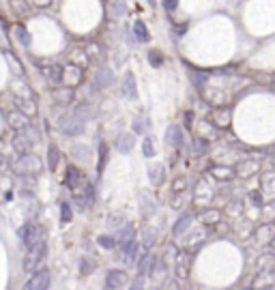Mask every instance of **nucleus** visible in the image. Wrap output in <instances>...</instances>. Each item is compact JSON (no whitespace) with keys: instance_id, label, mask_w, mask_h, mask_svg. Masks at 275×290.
Listing matches in <instances>:
<instances>
[{"instance_id":"nucleus-31","label":"nucleus","mask_w":275,"mask_h":290,"mask_svg":"<svg viewBox=\"0 0 275 290\" xmlns=\"http://www.w3.org/2000/svg\"><path fill=\"white\" fill-rule=\"evenodd\" d=\"M13 37H16V41L20 43L22 48H30L32 46V37H30V32L26 30L24 24H16V26H13Z\"/></svg>"},{"instance_id":"nucleus-1","label":"nucleus","mask_w":275,"mask_h":290,"mask_svg":"<svg viewBox=\"0 0 275 290\" xmlns=\"http://www.w3.org/2000/svg\"><path fill=\"white\" fill-rule=\"evenodd\" d=\"M90 118H92L90 104H78V106H74L71 110H67L58 118V129L64 136L76 138V136H80L84 132L86 122H88Z\"/></svg>"},{"instance_id":"nucleus-26","label":"nucleus","mask_w":275,"mask_h":290,"mask_svg":"<svg viewBox=\"0 0 275 290\" xmlns=\"http://www.w3.org/2000/svg\"><path fill=\"white\" fill-rule=\"evenodd\" d=\"M62 71H64V67H60V64H48V67H43L46 80L50 84H54V86L62 84Z\"/></svg>"},{"instance_id":"nucleus-14","label":"nucleus","mask_w":275,"mask_h":290,"mask_svg":"<svg viewBox=\"0 0 275 290\" xmlns=\"http://www.w3.org/2000/svg\"><path fill=\"white\" fill-rule=\"evenodd\" d=\"M120 90L127 99H138V82L134 71H125L120 78Z\"/></svg>"},{"instance_id":"nucleus-22","label":"nucleus","mask_w":275,"mask_h":290,"mask_svg":"<svg viewBox=\"0 0 275 290\" xmlns=\"http://www.w3.org/2000/svg\"><path fill=\"white\" fill-rule=\"evenodd\" d=\"M138 202H140V215L146 220V217H150L155 213V198L150 196L148 192H140V196H138Z\"/></svg>"},{"instance_id":"nucleus-58","label":"nucleus","mask_w":275,"mask_h":290,"mask_svg":"<svg viewBox=\"0 0 275 290\" xmlns=\"http://www.w3.org/2000/svg\"><path fill=\"white\" fill-rule=\"evenodd\" d=\"M164 290H180V284H178L176 280H170V282H166Z\"/></svg>"},{"instance_id":"nucleus-46","label":"nucleus","mask_w":275,"mask_h":290,"mask_svg":"<svg viewBox=\"0 0 275 290\" xmlns=\"http://www.w3.org/2000/svg\"><path fill=\"white\" fill-rule=\"evenodd\" d=\"M194 150H196L198 155H204L208 150V140H206V138H200V136L194 138Z\"/></svg>"},{"instance_id":"nucleus-25","label":"nucleus","mask_w":275,"mask_h":290,"mask_svg":"<svg viewBox=\"0 0 275 290\" xmlns=\"http://www.w3.org/2000/svg\"><path fill=\"white\" fill-rule=\"evenodd\" d=\"M166 142H168V146L172 148H180L185 142V136H183V129L178 125H170L168 132H166Z\"/></svg>"},{"instance_id":"nucleus-8","label":"nucleus","mask_w":275,"mask_h":290,"mask_svg":"<svg viewBox=\"0 0 275 290\" xmlns=\"http://www.w3.org/2000/svg\"><path fill=\"white\" fill-rule=\"evenodd\" d=\"M211 120L217 129H228L232 122V108L228 106H215L211 112Z\"/></svg>"},{"instance_id":"nucleus-55","label":"nucleus","mask_w":275,"mask_h":290,"mask_svg":"<svg viewBox=\"0 0 275 290\" xmlns=\"http://www.w3.org/2000/svg\"><path fill=\"white\" fill-rule=\"evenodd\" d=\"M129 290H144V278L142 275H138L132 284H129Z\"/></svg>"},{"instance_id":"nucleus-12","label":"nucleus","mask_w":275,"mask_h":290,"mask_svg":"<svg viewBox=\"0 0 275 290\" xmlns=\"http://www.w3.org/2000/svg\"><path fill=\"white\" fill-rule=\"evenodd\" d=\"M192 271V256L190 252H178L174 258V275L178 280H185Z\"/></svg>"},{"instance_id":"nucleus-30","label":"nucleus","mask_w":275,"mask_h":290,"mask_svg":"<svg viewBox=\"0 0 275 290\" xmlns=\"http://www.w3.org/2000/svg\"><path fill=\"white\" fill-rule=\"evenodd\" d=\"M204 238H206V226L204 228H200V230H194L192 234H187L183 236V243L187 245V248H200L202 243H204Z\"/></svg>"},{"instance_id":"nucleus-27","label":"nucleus","mask_w":275,"mask_h":290,"mask_svg":"<svg viewBox=\"0 0 275 290\" xmlns=\"http://www.w3.org/2000/svg\"><path fill=\"white\" fill-rule=\"evenodd\" d=\"M196 136H200V138H206L208 142H211L213 138H217V127L213 125V120H211V118H206V120H198Z\"/></svg>"},{"instance_id":"nucleus-33","label":"nucleus","mask_w":275,"mask_h":290,"mask_svg":"<svg viewBox=\"0 0 275 290\" xmlns=\"http://www.w3.org/2000/svg\"><path fill=\"white\" fill-rule=\"evenodd\" d=\"M200 220H202V224L208 228V226H217V224H222V211L220 208H215V206H211V208H206L204 213L200 215Z\"/></svg>"},{"instance_id":"nucleus-39","label":"nucleus","mask_w":275,"mask_h":290,"mask_svg":"<svg viewBox=\"0 0 275 290\" xmlns=\"http://www.w3.org/2000/svg\"><path fill=\"white\" fill-rule=\"evenodd\" d=\"M190 78L192 82L196 84V88H204L206 86V80H208V74H204V71H196V69H190Z\"/></svg>"},{"instance_id":"nucleus-57","label":"nucleus","mask_w":275,"mask_h":290,"mask_svg":"<svg viewBox=\"0 0 275 290\" xmlns=\"http://www.w3.org/2000/svg\"><path fill=\"white\" fill-rule=\"evenodd\" d=\"M54 0H32L34 6H39V9H48V6H52Z\"/></svg>"},{"instance_id":"nucleus-24","label":"nucleus","mask_w":275,"mask_h":290,"mask_svg":"<svg viewBox=\"0 0 275 290\" xmlns=\"http://www.w3.org/2000/svg\"><path fill=\"white\" fill-rule=\"evenodd\" d=\"M108 16H110V20H114V22L127 18L125 0H108Z\"/></svg>"},{"instance_id":"nucleus-35","label":"nucleus","mask_w":275,"mask_h":290,"mask_svg":"<svg viewBox=\"0 0 275 290\" xmlns=\"http://www.w3.org/2000/svg\"><path fill=\"white\" fill-rule=\"evenodd\" d=\"M256 269L258 271H275V256L273 254H262V256H258Z\"/></svg>"},{"instance_id":"nucleus-10","label":"nucleus","mask_w":275,"mask_h":290,"mask_svg":"<svg viewBox=\"0 0 275 290\" xmlns=\"http://www.w3.org/2000/svg\"><path fill=\"white\" fill-rule=\"evenodd\" d=\"M84 80V71L82 67H78V64H67L62 71V84L64 86H71V88H78L80 84H82Z\"/></svg>"},{"instance_id":"nucleus-63","label":"nucleus","mask_w":275,"mask_h":290,"mask_svg":"<svg viewBox=\"0 0 275 290\" xmlns=\"http://www.w3.org/2000/svg\"><path fill=\"white\" fill-rule=\"evenodd\" d=\"M266 290H271V288H266Z\"/></svg>"},{"instance_id":"nucleus-44","label":"nucleus","mask_w":275,"mask_h":290,"mask_svg":"<svg viewBox=\"0 0 275 290\" xmlns=\"http://www.w3.org/2000/svg\"><path fill=\"white\" fill-rule=\"evenodd\" d=\"M11 6H13V11H16L20 18H26L28 11H30V9H28V2H26V0H11Z\"/></svg>"},{"instance_id":"nucleus-45","label":"nucleus","mask_w":275,"mask_h":290,"mask_svg":"<svg viewBox=\"0 0 275 290\" xmlns=\"http://www.w3.org/2000/svg\"><path fill=\"white\" fill-rule=\"evenodd\" d=\"M71 220H74V211H71V204L69 202H60V222L62 224H69Z\"/></svg>"},{"instance_id":"nucleus-38","label":"nucleus","mask_w":275,"mask_h":290,"mask_svg":"<svg viewBox=\"0 0 275 290\" xmlns=\"http://www.w3.org/2000/svg\"><path fill=\"white\" fill-rule=\"evenodd\" d=\"M155 241H157V230L155 228H146V230H144V234H142V248H144V252L153 248Z\"/></svg>"},{"instance_id":"nucleus-41","label":"nucleus","mask_w":275,"mask_h":290,"mask_svg":"<svg viewBox=\"0 0 275 290\" xmlns=\"http://www.w3.org/2000/svg\"><path fill=\"white\" fill-rule=\"evenodd\" d=\"M58 157H60V153H58V148L54 146H50L48 148V168L50 170H56V166H58Z\"/></svg>"},{"instance_id":"nucleus-50","label":"nucleus","mask_w":275,"mask_h":290,"mask_svg":"<svg viewBox=\"0 0 275 290\" xmlns=\"http://www.w3.org/2000/svg\"><path fill=\"white\" fill-rule=\"evenodd\" d=\"M172 192L174 194H185L187 192V178L183 176V178H174V183H172Z\"/></svg>"},{"instance_id":"nucleus-54","label":"nucleus","mask_w":275,"mask_h":290,"mask_svg":"<svg viewBox=\"0 0 275 290\" xmlns=\"http://www.w3.org/2000/svg\"><path fill=\"white\" fill-rule=\"evenodd\" d=\"M262 185H264L269 192H273V194H275V174H264Z\"/></svg>"},{"instance_id":"nucleus-56","label":"nucleus","mask_w":275,"mask_h":290,"mask_svg":"<svg viewBox=\"0 0 275 290\" xmlns=\"http://www.w3.org/2000/svg\"><path fill=\"white\" fill-rule=\"evenodd\" d=\"M162 2H164V9L166 11H176V6H178V0H162Z\"/></svg>"},{"instance_id":"nucleus-15","label":"nucleus","mask_w":275,"mask_h":290,"mask_svg":"<svg viewBox=\"0 0 275 290\" xmlns=\"http://www.w3.org/2000/svg\"><path fill=\"white\" fill-rule=\"evenodd\" d=\"M6 122H9V127L11 129H16V132H22V129H26V127H30V116L24 114L22 110H11L9 114H6Z\"/></svg>"},{"instance_id":"nucleus-19","label":"nucleus","mask_w":275,"mask_h":290,"mask_svg":"<svg viewBox=\"0 0 275 290\" xmlns=\"http://www.w3.org/2000/svg\"><path fill=\"white\" fill-rule=\"evenodd\" d=\"M134 146H136V136H134V134H129V132L118 134V138L114 140V148H116L118 153H122V155L132 153Z\"/></svg>"},{"instance_id":"nucleus-32","label":"nucleus","mask_w":275,"mask_h":290,"mask_svg":"<svg viewBox=\"0 0 275 290\" xmlns=\"http://www.w3.org/2000/svg\"><path fill=\"white\" fill-rule=\"evenodd\" d=\"M234 174L236 172L232 168H228V166H213V168H211V176L215 180H222V183H228V180H232Z\"/></svg>"},{"instance_id":"nucleus-49","label":"nucleus","mask_w":275,"mask_h":290,"mask_svg":"<svg viewBox=\"0 0 275 290\" xmlns=\"http://www.w3.org/2000/svg\"><path fill=\"white\" fill-rule=\"evenodd\" d=\"M125 217L122 215H110V220H108V226H110L112 230H118V228H122L125 226Z\"/></svg>"},{"instance_id":"nucleus-52","label":"nucleus","mask_w":275,"mask_h":290,"mask_svg":"<svg viewBox=\"0 0 275 290\" xmlns=\"http://www.w3.org/2000/svg\"><path fill=\"white\" fill-rule=\"evenodd\" d=\"M106 162H108V146H106V144H101V146H99V172H104Z\"/></svg>"},{"instance_id":"nucleus-42","label":"nucleus","mask_w":275,"mask_h":290,"mask_svg":"<svg viewBox=\"0 0 275 290\" xmlns=\"http://www.w3.org/2000/svg\"><path fill=\"white\" fill-rule=\"evenodd\" d=\"M248 202H250V206H256V208H262V206H264L262 194H260L258 190H252V192L248 194Z\"/></svg>"},{"instance_id":"nucleus-34","label":"nucleus","mask_w":275,"mask_h":290,"mask_svg":"<svg viewBox=\"0 0 275 290\" xmlns=\"http://www.w3.org/2000/svg\"><path fill=\"white\" fill-rule=\"evenodd\" d=\"M148 178H150V183H153V185H162L164 178H166L164 164H153V166H150V168H148Z\"/></svg>"},{"instance_id":"nucleus-4","label":"nucleus","mask_w":275,"mask_h":290,"mask_svg":"<svg viewBox=\"0 0 275 290\" xmlns=\"http://www.w3.org/2000/svg\"><path fill=\"white\" fill-rule=\"evenodd\" d=\"M39 140V132L32 127H26L22 129V132H18V136L13 138V150H16L18 155H26L30 153V148L37 144Z\"/></svg>"},{"instance_id":"nucleus-3","label":"nucleus","mask_w":275,"mask_h":290,"mask_svg":"<svg viewBox=\"0 0 275 290\" xmlns=\"http://www.w3.org/2000/svg\"><path fill=\"white\" fill-rule=\"evenodd\" d=\"M46 256H48V243H46V238H43L41 243H37L34 248L28 250L26 258H24V271H28V273L39 271L43 266V262H46Z\"/></svg>"},{"instance_id":"nucleus-61","label":"nucleus","mask_w":275,"mask_h":290,"mask_svg":"<svg viewBox=\"0 0 275 290\" xmlns=\"http://www.w3.org/2000/svg\"><path fill=\"white\" fill-rule=\"evenodd\" d=\"M146 4L150 6V9H155V6H157V0H146Z\"/></svg>"},{"instance_id":"nucleus-2","label":"nucleus","mask_w":275,"mask_h":290,"mask_svg":"<svg viewBox=\"0 0 275 290\" xmlns=\"http://www.w3.org/2000/svg\"><path fill=\"white\" fill-rule=\"evenodd\" d=\"M43 168L41 159L34 157L32 153H26V155H20L16 162L11 164V170L20 174V176H32V174H39Z\"/></svg>"},{"instance_id":"nucleus-36","label":"nucleus","mask_w":275,"mask_h":290,"mask_svg":"<svg viewBox=\"0 0 275 290\" xmlns=\"http://www.w3.org/2000/svg\"><path fill=\"white\" fill-rule=\"evenodd\" d=\"M146 60H148V64L153 69L164 67V52H162V50H157V48L148 50V52H146Z\"/></svg>"},{"instance_id":"nucleus-7","label":"nucleus","mask_w":275,"mask_h":290,"mask_svg":"<svg viewBox=\"0 0 275 290\" xmlns=\"http://www.w3.org/2000/svg\"><path fill=\"white\" fill-rule=\"evenodd\" d=\"M50 282H52L50 271L48 269H39V271H34L30 278H28V282L24 284V290H48Z\"/></svg>"},{"instance_id":"nucleus-48","label":"nucleus","mask_w":275,"mask_h":290,"mask_svg":"<svg viewBox=\"0 0 275 290\" xmlns=\"http://www.w3.org/2000/svg\"><path fill=\"white\" fill-rule=\"evenodd\" d=\"M142 153L144 157H155V144H153V138L146 136L142 142Z\"/></svg>"},{"instance_id":"nucleus-62","label":"nucleus","mask_w":275,"mask_h":290,"mask_svg":"<svg viewBox=\"0 0 275 290\" xmlns=\"http://www.w3.org/2000/svg\"><path fill=\"white\" fill-rule=\"evenodd\" d=\"M150 290H159V288H150Z\"/></svg>"},{"instance_id":"nucleus-53","label":"nucleus","mask_w":275,"mask_h":290,"mask_svg":"<svg viewBox=\"0 0 275 290\" xmlns=\"http://www.w3.org/2000/svg\"><path fill=\"white\" fill-rule=\"evenodd\" d=\"M226 211H228V215H230V217H241V215H243V211H241V204H238V202H230Z\"/></svg>"},{"instance_id":"nucleus-29","label":"nucleus","mask_w":275,"mask_h":290,"mask_svg":"<svg viewBox=\"0 0 275 290\" xmlns=\"http://www.w3.org/2000/svg\"><path fill=\"white\" fill-rule=\"evenodd\" d=\"M132 32H134V37L138 43H146L150 41V32H148V26L144 24L142 20H136L134 24H132Z\"/></svg>"},{"instance_id":"nucleus-59","label":"nucleus","mask_w":275,"mask_h":290,"mask_svg":"<svg viewBox=\"0 0 275 290\" xmlns=\"http://www.w3.org/2000/svg\"><path fill=\"white\" fill-rule=\"evenodd\" d=\"M9 159H6L4 155H0V172H4V170H9Z\"/></svg>"},{"instance_id":"nucleus-16","label":"nucleus","mask_w":275,"mask_h":290,"mask_svg":"<svg viewBox=\"0 0 275 290\" xmlns=\"http://www.w3.org/2000/svg\"><path fill=\"white\" fill-rule=\"evenodd\" d=\"M254 238H256V243L260 245H269L275 241V226L271 222H264V224H260V226L254 230Z\"/></svg>"},{"instance_id":"nucleus-18","label":"nucleus","mask_w":275,"mask_h":290,"mask_svg":"<svg viewBox=\"0 0 275 290\" xmlns=\"http://www.w3.org/2000/svg\"><path fill=\"white\" fill-rule=\"evenodd\" d=\"M64 183H67V187L71 192H82V185L86 183V178H84V174L82 170H78L76 166H69L67 168V178H64Z\"/></svg>"},{"instance_id":"nucleus-60","label":"nucleus","mask_w":275,"mask_h":290,"mask_svg":"<svg viewBox=\"0 0 275 290\" xmlns=\"http://www.w3.org/2000/svg\"><path fill=\"white\" fill-rule=\"evenodd\" d=\"M192 118H194V114L192 112H185V127H192Z\"/></svg>"},{"instance_id":"nucleus-23","label":"nucleus","mask_w":275,"mask_h":290,"mask_svg":"<svg viewBox=\"0 0 275 290\" xmlns=\"http://www.w3.org/2000/svg\"><path fill=\"white\" fill-rule=\"evenodd\" d=\"M192 222H194V217L190 213L180 215L178 220L174 222V226H172V234H174V238H183L187 234V230L192 228Z\"/></svg>"},{"instance_id":"nucleus-17","label":"nucleus","mask_w":275,"mask_h":290,"mask_svg":"<svg viewBox=\"0 0 275 290\" xmlns=\"http://www.w3.org/2000/svg\"><path fill=\"white\" fill-rule=\"evenodd\" d=\"M260 170V164L256 162V159H241L236 166H234V172H236V176H241V178H250V176H254V174Z\"/></svg>"},{"instance_id":"nucleus-5","label":"nucleus","mask_w":275,"mask_h":290,"mask_svg":"<svg viewBox=\"0 0 275 290\" xmlns=\"http://www.w3.org/2000/svg\"><path fill=\"white\" fill-rule=\"evenodd\" d=\"M20 241L24 243L26 250H30L37 243H41L43 241V230H41V226H39L37 222H26L24 226H22V230H20Z\"/></svg>"},{"instance_id":"nucleus-9","label":"nucleus","mask_w":275,"mask_h":290,"mask_svg":"<svg viewBox=\"0 0 275 290\" xmlns=\"http://www.w3.org/2000/svg\"><path fill=\"white\" fill-rule=\"evenodd\" d=\"M52 99H54V104H58L62 108L74 106V101H76V88H71V86H64V84L54 86Z\"/></svg>"},{"instance_id":"nucleus-43","label":"nucleus","mask_w":275,"mask_h":290,"mask_svg":"<svg viewBox=\"0 0 275 290\" xmlns=\"http://www.w3.org/2000/svg\"><path fill=\"white\" fill-rule=\"evenodd\" d=\"M97 243L101 245V248H106V250H114V248H118L116 236H110V234H101V236L97 238Z\"/></svg>"},{"instance_id":"nucleus-20","label":"nucleus","mask_w":275,"mask_h":290,"mask_svg":"<svg viewBox=\"0 0 275 290\" xmlns=\"http://www.w3.org/2000/svg\"><path fill=\"white\" fill-rule=\"evenodd\" d=\"M155 264H157L155 254H144V256L140 258V262H138V275H142V278H150V275L155 273Z\"/></svg>"},{"instance_id":"nucleus-64","label":"nucleus","mask_w":275,"mask_h":290,"mask_svg":"<svg viewBox=\"0 0 275 290\" xmlns=\"http://www.w3.org/2000/svg\"><path fill=\"white\" fill-rule=\"evenodd\" d=\"M273 86H275V82H273Z\"/></svg>"},{"instance_id":"nucleus-28","label":"nucleus","mask_w":275,"mask_h":290,"mask_svg":"<svg viewBox=\"0 0 275 290\" xmlns=\"http://www.w3.org/2000/svg\"><path fill=\"white\" fill-rule=\"evenodd\" d=\"M13 101H16V108H18V110H22L24 114H28V116H30V118H32V116L39 112L37 104H34V101H32L30 97H16Z\"/></svg>"},{"instance_id":"nucleus-6","label":"nucleus","mask_w":275,"mask_h":290,"mask_svg":"<svg viewBox=\"0 0 275 290\" xmlns=\"http://www.w3.org/2000/svg\"><path fill=\"white\" fill-rule=\"evenodd\" d=\"M92 84L97 88H110V86L116 84V76H114V69L106 67V64H99L92 71Z\"/></svg>"},{"instance_id":"nucleus-51","label":"nucleus","mask_w":275,"mask_h":290,"mask_svg":"<svg viewBox=\"0 0 275 290\" xmlns=\"http://www.w3.org/2000/svg\"><path fill=\"white\" fill-rule=\"evenodd\" d=\"M211 198V192H208V187L204 185V183H200V190L196 187V200L198 202H204V200H208Z\"/></svg>"},{"instance_id":"nucleus-47","label":"nucleus","mask_w":275,"mask_h":290,"mask_svg":"<svg viewBox=\"0 0 275 290\" xmlns=\"http://www.w3.org/2000/svg\"><path fill=\"white\" fill-rule=\"evenodd\" d=\"M6 62H9V67H11V71L16 76H22V71H24V67H22V62L18 60L16 56H13L11 52H6Z\"/></svg>"},{"instance_id":"nucleus-13","label":"nucleus","mask_w":275,"mask_h":290,"mask_svg":"<svg viewBox=\"0 0 275 290\" xmlns=\"http://www.w3.org/2000/svg\"><path fill=\"white\" fill-rule=\"evenodd\" d=\"M125 284H127V273H125V271H120V269H110V271L106 273V282H104L106 290H120Z\"/></svg>"},{"instance_id":"nucleus-11","label":"nucleus","mask_w":275,"mask_h":290,"mask_svg":"<svg viewBox=\"0 0 275 290\" xmlns=\"http://www.w3.org/2000/svg\"><path fill=\"white\" fill-rule=\"evenodd\" d=\"M84 52H86V56H88V62L90 64H95V67H99V64H106L108 54H106V48L101 46L99 41L88 43V46L84 48Z\"/></svg>"},{"instance_id":"nucleus-21","label":"nucleus","mask_w":275,"mask_h":290,"mask_svg":"<svg viewBox=\"0 0 275 290\" xmlns=\"http://www.w3.org/2000/svg\"><path fill=\"white\" fill-rule=\"evenodd\" d=\"M275 286V271H260L256 275V280L252 282V288L254 290H266Z\"/></svg>"},{"instance_id":"nucleus-37","label":"nucleus","mask_w":275,"mask_h":290,"mask_svg":"<svg viewBox=\"0 0 275 290\" xmlns=\"http://www.w3.org/2000/svg\"><path fill=\"white\" fill-rule=\"evenodd\" d=\"M90 146H86V144H74L71 146V155H74L76 159H80V162H88L90 159Z\"/></svg>"},{"instance_id":"nucleus-40","label":"nucleus","mask_w":275,"mask_h":290,"mask_svg":"<svg viewBox=\"0 0 275 290\" xmlns=\"http://www.w3.org/2000/svg\"><path fill=\"white\" fill-rule=\"evenodd\" d=\"M71 64H78V67H86L88 64V56H86L84 50H74L71 52Z\"/></svg>"}]
</instances>
